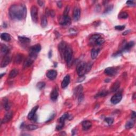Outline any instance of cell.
Listing matches in <instances>:
<instances>
[{
    "instance_id": "e575fe53",
    "label": "cell",
    "mask_w": 136,
    "mask_h": 136,
    "mask_svg": "<svg viewBox=\"0 0 136 136\" xmlns=\"http://www.w3.org/2000/svg\"><path fill=\"white\" fill-rule=\"evenodd\" d=\"M26 128L28 130H35L38 128V127L36 125L34 124H29L26 127Z\"/></svg>"
},
{
    "instance_id": "cb8c5ba5",
    "label": "cell",
    "mask_w": 136,
    "mask_h": 136,
    "mask_svg": "<svg viewBox=\"0 0 136 136\" xmlns=\"http://www.w3.org/2000/svg\"><path fill=\"white\" fill-rule=\"evenodd\" d=\"M82 93H83V87L81 85H79L75 88L74 94L76 96L78 97V96Z\"/></svg>"
},
{
    "instance_id": "ee69618b",
    "label": "cell",
    "mask_w": 136,
    "mask_h": 136,
    "mask_svg": "<svg viewBox=\"0 0 136 136\" xmlns=\"http://www.w3.org/2000/svg\"><path fill=\"white\" fill-rule=\"evenodd\" d=\"M136 112H134V111H133L132 112V114H131V118L134 120V119L136 118Z\"/></svg>"
},
{
    "instance_id": "30bf717a",
    "label": "cell",
    "mask_w": 136,
    "mask_h": 136,
    "mask_svg": "<svg viewBox=\"0 0 136 136\" xmlns=\"http://www.w3.org/2000/svg\"><path fill=\"white\" fill-rule=\"evenodd\" d=\"M117 69L113 67H110L106 68L104 70V73L107 76H113L117 73Z\"/></svg>"
},
{
    "instance_id": "4316f807",
    "label": "cell",
    "mask_w": 136,
    "mask_h": 136,
    "mask_svg": "<svg viewBox=\"0 0 136 136\" xmlns=\"http://www.w3.org/2000/svg\"><path fill=\"white\" fill-rule=\"evenodd\" d=\"M48 25V19L45 15H43L41 18V26L43 28H45Z\"/></svg>"
},
{
    "instance_id": "7dc6e473",
    "label": "cell",
    "mask_w": 136,
    "mask_h": 136,
    "mask_svg": "<svg viewBox=\"0 0 136 136\" xmlns=\"http://www.w3.org/2000/svg\"><path fill=\"white\" fill-rule=\"evenodd\" d=\"M51 53H52V51H50V52H49V54H48V55H49V58L52 56V54H51Z\"/></svg>"
},
{
    "instance_id": "d590c367",
    "label": "cell",
    "mask_w": 136,
    "mask_h": 136,
    "mask_svg": "<svg viewBox=\"0 0 136 136\" xmlns=\"http://www.w3.org/2000/svg\"><path fill=\"white\" fill-rule=\"evenodd\" d=\"M45 85H46V84L44 82H40L37 84V88L41 90L45 87Z\"/></svg>"
},
{
    "instance_id": "603a6c76",
    "label": "cell",
    "mask_w": 136,
    "mask_h": 136,
    "mask_svg": "<svg viewBox=\"0 0 136 136\" xmlns=\"http://www.w3.org/2000/svg\"><path fill=\"white\" fill-rule=\"evenodd\" d=\"M100 52L99 48H94L92 49L91 51V57L92 58V59H95L97 57L99 53Z\"/></svg>"
},
{
    "instance_id": "1f68e13d",
    "label": "cell",
    "mask_w": 136,
    "mask_h": 136,
    "mask_svg": "<svg viewBox=\"0 0 136 136\" xmlns=\"http://www.w3.org/2000/svg\"><path fill=\"white\" fill-rule=\"evenodd\" d=\"M1 53L4 55V56L8 54L9 53V49H8V47L5 45H2L1 48Z\"/></svg>"
},
{
    "instance_id": "bcb514c9",
    "label": "cell",
    "mask_w": 136,
    "mask_h": 136,
    "mask_svg": "<svg viewBox=\"0 0 136 136\" xmlns=\"http://www.w3.org/2000/svg\"><path fill=\"white\" fill-rule=\"evenodd\" d=\"M57 7H59V8H61L62 6V2H61V1L57 2Z\"/></svg>"
},
{
    "instance_id": "5bb4252c",
    "label": "cell",
    "mask_w": 136,
    "mask_h": 136,
    "mask_svg": "<svg viewBox=\"0 0 136 136\" xmlns=\"http://www.w3.org/2000/svg\"><path fill=\"white\" fill-rule=\"evenodd\" d=\"M57 76V71L55 70H50L47 72L46 77L50 80H54Z\"/></svg>"
},
{
    "instance_id": "d6986e66",
    "label": "cell",
    "mask_w": 136,
    "mask_h": 136,
    "mask_svg": "<svg viewBox=\"0 0 136 136\" xmlns=\"http://www.w3.org/2000/svg\"><path fill=\"white\" fill-rule=\"evenodd\" d=\"M91 126H92V123L89 121H85L82 123V129L85 131L89 129Z\"/></svg>"
},
{
    "instance_id": "7bdbcfd3",
    "label": "cell",
    "mask_w": 136,
    "mask_h": 136,
    "mask_svg": "<svg viewBox=\"0 0 136 136\" xmlns=\"http://www.w3.org/2000/svg\"><path fill=\"white\" fill-rule=\"evenodd\" d=\"M83 76H80V78L78 79V81H77V82H82V81H84V79H85V77H84L82 79V78L83 77Z\"/></svg>"
},
{
    "instance_id": "c3c4849f",
    "label": "cell",
    "mask_w": 136,
    "mask_h": 136,
    "mask_svg": "<svg viewBox=\"0 0 136 136\" xmlns=\"http://www.w3.org/2000/svg\"><path fill=\"white\" fill-rule=\"evenodd\" d=\"M5 74V73H3V74H1V78H2V77H3V75H4Z\"/></svg>"
},
{
    "instance_id": "b9f144b4",
    "label": "cell",
    "mask_w": 136,
    "mask_h": 136,
    "mask_svg": "<svg viewBox=\"0 0 136 136\" xmlns=\"http://www.w3.org/2000/svg\"><path fill=\"white\" fill-rule=\"evenodd\" d=\"M38 4L40 5V7H43L44 6V4H45V2L43 1H37Z\"/></svg>"
},
{
    "instance_id": "ac0fdd59",
    "label": "cell",
    "mask_w": 136,
    "mask_h": 136,
    "mask_svg": "<svg viewBox=\"0 0 136 136\" xmlns=\"http://www.w3.org/2000/svg\"><path fill=\"white\" fill-rule=\"evenodd\" d=\"M70 81V77L69 74H67L66 76L63 79L62 83H61V87L62 88H65L68 86Z\"/></svg>"
},
{
    "instance_id": "3957f363",
    "label": "cell",
    "mask_w": 136,
    "mask_h": 136,
    "mask_svg": "<svg viewBox=\"0 0 136 136\" xmlns=\"http://www.w3.org/2000/svg\"><path fill=\"white\" fill-rule=\"evenodd\" d=\"M64 59L65 60L68 66H71L73 61V51L71 48L67 45L63 56Z\"/></svg>"
},
{
    "instance_id": "7c38bea8",
    "label": "cell",
    "mask_w": 136,
    "mask_h": 136,
    "mask_svg": "<svg viewBox=\"0 0 136 136\" xmlns=\"http://www.w3.org/2000/svg\"><path fill=\"white\" fill-rule=\"evenodd\" d=\"M11 60V57L9 55H8V54L5 55L1 62V67L4 68L5 66H7L10 63Z\"/></svg>"
},
{
    "instance_id": "277c9868",
    "label": "cell",
    "mask_w": 136,
    "mask_h": 136,
    "mask_svg": "<svg viewBox=\"0 0 136 136\" xmlns=\"http://www.w3.org/2000/svg\"><path fill=\"white\" fill-rule=\"evenodd\" d=\"M104 39L101 37L99 34H95L93 35L90 38V42L91 44H95L96 45H101L104 42Z\"/></svg>"
},
{
    "instance_id": "ffe728a7",
    "label": "cell",
    "mask_w": 136,
    "mask_h": 136,
    "mask_svg": "<svg viewBox=\"0 0 136 136\" xmlns=\"http://www.w3.org/2000/svg\"><path fill=\"white\" fill-rule=\"evenodd\" d=\"M33 62H34V59H32V58H31L30 57L27 58V59L25 60V61L24 63L23 68L25 69L28 67H29V66L32 65Z\"/></svg>"
},
{
    "instance_id": "f6af8a7d",
    "label": "cell",
    "mask_w": 136,
    "mask_h": 136,
    "mask_svg": "<svg viewBox=\"0 0 136 136\" xmlns=\"http://www.w3.org/2000/svg\"><path fill=\"white\" fill-rule=\"evenodd\" d=\"M49 15H51L52 16H53H53H54V15H55V12L53 10L49 11Z\"/></svg>"
},
{
    "instance_id": "d6a6232c",
    "label": "cell",
    "mask_w": 136,
    "mask_h": 136,
    "mask_svg": "<svg viewBox=\"0 0 136 136\" xmlns=\"http://www.w3.org/2000/svg\"><path fill=\"white\" fill-rule=\"evenodd\" d=\"M119 18L122 19H126L128 18V13L127 12H122L119 15Z\"/></svg>"
},
{
    "instance_id": "2e32d148",
    "label": "cell",
    "mask_w": 136,
    "mask_h": 136,
    "mask_svg": "<svg viewBox=\"0 0 136 136\" xmlns=\"http://www.w3.org/2000/svg\"><path fill=\"white\" fill-rule=\"evenodd\" d=\"M69 118V114L68 113H65L59 119V122L58 123V125L64 127V122L66 120H67Z\"/></svg>"
},
{
    "instance_id": "7402d4cb",
    "label": "cell",
    "mask_w": 136,
    "mask_h": 136,
    "mask_svg": "<svg viewBox=\"0 0 136 136\" xmlns=\"http://www.w3.org/2000/svg\"><path fill=\"white\" fill-rule=\"evenodd\" d=\"M3 105L4 108L6 111H9L11 107V104L9 100L7 98H4L3 99Z\"/></svg>"
},
{
    "instance_id": "44dd1931",
    "label": "cell",
    "mask_w": 136,
    "mask_h": 136,
    "mask_svg": "<svg viewBox=\"0 0 136 136\" xmlns=\"http://www.w3.org/2000/svg\"><path fill=\"white\" fill-rule=\"evenodd\" d=\"M24 59V55L23 54H18L17 55H16V56L15 57V59H14V62H15V64H20L22 61H23V60Z\"/></svg>"
},
{
    "instance_id": "74e56055",
    "label": "cell",
    "mask_w": 136,
    "mask_h": 136,
    "mask_svg": "<svg viewBox=\"0 0 136 136\" xmlns=\"http://www.w3.org/2000/svg\"><path fill=\"white\" fill-rule=\"evenodd\" d=\"M125 28V26L124 25H120V26H116L115 27V29L117 30H123Z\"/></svg>"
},
{
    "instance_id": "60d3db41",
    "label": "cell",
    "mask_w": 136,
    "mask_h": 136,
    "mask_svg": "<svg viewBox=\"0 0 136 136\" xmlns=\"http://www.w3.org/2000/svg\"><path fill=\"white\" fill-rule=\"evenodd\" d=\"M126 3L128 5H135V2L134 1H128Z\"/></svg>"
},
{
    "instance_id": "8fae6325",
    "label": "cell",
    "mask_w": 136,
    "mask_h": 136,
    "mask_svg": "<svg viewBox=\"0 0 136 136\" xmlns=\"http://www.w3.org/2000/svg\"><path fill=\"white\" fill-rule=\"evenodd\" d=\"M80 14H81V12H80L79 8L78 7H74L73 13V17L75 21H77L79 20L80 18Z\"/></svg>"
},
{
    "instance_id": "8992f818",
    "label": "cell",
    "mask_w": 136,
    "mask_h": 136,
    "mask_svg": "<svg viewBox=\"0 0 136 136\" xmlns=\"http://www.w3.org/2000/svg\"><path fill=\"white\" fill-rule=\"evenodd\" d=\"M71 18L70 16H69V15H63L61 17L59 21L60 24L63 26H69V25L71 24Z\"/></svg>"
},
{
    "instance_id": "5b68a950",
    "label": "cell",
    "mask_w": 136,
    "mask_h": 136,
    "mask_svg": "<svg viewBox=\"0 0 136 136\" xmlns=\"http://www.w3.org/2000/svg\"><path fill=\"white\" fill-rule=\"evenodd\" d=\"M41 48L40 44H36V45L32 46L29 50V57L33 59H35L36 57L37 54L41 51Z\"/></svg>"
},
{
    "instance_id": "f546056e",
    "label": "cell",
    "mask_w": 136,
    "mask_h": 136,
    "mask_svg": "<svg viewBox=\"0 0 136 136\" xmlns=\"http://www.w3.org/2000/svg\"><path fill=\"white\" fill-rule=\"evenodd\" d=\"M135 43L134 41H130V42L128 43L126 45L124 46L123 50H126V51H128L130 48H131L133 46H134Z\"/></svg>"
},
{
    "instance_id": "484cf974",
    "label": "cell",
    "mask_w": 136,
    "mask_h": 136,
    "mask_svg": "<svg viewBox=\"0 0 136 136\" xmlns=\"http://www.w3.org/2000/svg\"><path fill=\"white\" fill-rule=\"evenodd\" d=\"M120 82L118 81H116L112 85L111 88V90L112 91V92H115V91H117L119 89V88H120Z\"/></svg>"
},
{
    "instance_id": "f35d334b",
    "label": "cell",
    "mask_w": 136,
    "mask_h": 136,
    "mask_svg": "<svg viewBox=\"0 0 136 136\" xmlns=\"http://www.w3.org/2000/svg\"><path fill=\"white\" fill-rule=\"evenodd\" d=\"M113 5H110V6L108 7L106 10H105V13H107V12H109L110 11H111L113 9Z\"/></svg>"
},
{
    "instance_id": "d4e9b609",
    "label": "cell",
    "mask_w": 136,
    "mask_h": 136,
    "mask_svg": "<svg viewBox=\"0 0 136 136\" xmlns=\"http://www.w3.org/2000/svg\"><path fill=\"white\" fill-rule=\"evenodd\" d=\"M1 38L3 40H4L5 41H9L11 40V37L10 34H8L7 32L2 33L1 35Z\"/></svg>"
},
{
    "instance_id": "836d02e7",
    "label": "cell",
    "mask_w": 136,
    "mask_h": 136,
    "mask_svg": "<svg viewBox=\"0 0 136 136\" xmlns=\"http://www.w3.org/2000/svg\"><path fill=\"white\" fill-rule=\"evenodd\" d=\"M134 124H135V123L134 121H130L126 123V126H125V127H126V128L127 129H130L134 127Z\"/></svg>"
},
{
    "instance_id": "f1b7e54d",
    "label": "cell",
    "mask_w": 136,
    "mask_h": 136,
    "mask_svg": "<svg viewBox=\"0 0 136 136\" xmlns=\"http://www.w3.org/2000/svg\"><path fill=\"white\" fill-rule=\"evenodd\" d=\"M18 39L21 43L24 44H28L30 42V39L24 36H19Z\"/></svg>"
},
{
    "instance_id": "52a82bcc",
    "label": "cell",
    "mask_w": 136,
    "mask_h": 136,
    "mask_svg": "<svg viewBox=\"0 0 136 136\" xmlns=\"http://www.w3.org/2000/svg\"><path fill=\"white\" fill-rule=\"evenodd\" d=\"M31 16L32 21L37 23L38 21V9L35 5H32L31 8Z\"/></svg>"
},
{
    "instance_id": "ba28073f",
    "label": "cell",
    "mask_w": 136,
    "mask_h": 136,
    "mask_svg": "<svg viewBox=\"0 0 136 136\" xmlns=\"http://www.w3.org/2000/svg\"><path fill=\"white\" fill-rule=\"evenodd\" d=\"M38 108V106H36L34 108H32V110L29 113L28 115V119L30 120H34L35 121L37 120V116L36 115V113Z\"/></svg>"
},
{
    "instance_id": "4dcf8cb0",
    "label": "cell",
    "mask_w": 136,
    "mask_h": 136,
    "mask_svg": "<svg viewBox=\"0 0 136 136\" xmlns=\"http://www.w3.org/2000/svg\"><path fill=\"white\" fill-rule=\"evenodd\" d=\"M109 92L106 90H103L100 91L99 93L97 94V95L95 96V98L98 97H105L108 95Z\"/></svg>"
},
{
    "instance_id": "4fadbf2b",
    "label": "cell",
    "mask_w": 136,
    "mask_h": 136,
    "mask_svg": "<svg viewBox=\"0 0 136 136\" xmlns=\"http://www.w3.org/2000/svg\"><path fill=\"white\" fill-rule=\"evenodd\" d=\"M67 45H68L66 44L65 41H61L59 45V51L61 54V56L63 58Z\"/></svg>"
},
{
    "instance_id": "e0dca14e",
    "label": "cell",
    "mask_w": 136,
    "mask_h": 136,
    "mask_svg": "<svg viewBox=\"0 0 136 136\" xmlns=\"http://www.w3.org/2000/svg\"><path fill=\"white\" fill-rule=\"evenodd\" d=\"M58 96H59V93H58L57 89L56 88H54L52 90V92L51 93V95H50V98L52 101H56Z\"/></svg>"
},
{
    "instance_id": "9c48e42d",
    "label": "cell",
    "mask_w": 136,
    "mask_h": 136,
    "mask_svg": "<svg viewBox=\"0 0 136 136\" xmlns=\"http://www.w3.org/2000/svg\"><path fill=\"white\" fill-rule=\"evenodd\" d=\"M122 98V95L121 93H119L115 94V95H114L112 97L111 99V102L113 104L116 105L121 102Z\"/></svg>"
},
{
    "instance_id": "9a60e30c",
    "label": "cell",
    "mask_w": 136,
    "mask_h": 136,
    "mask_svg": "<svg viewBox=\"0 0 136 136\" xmlns=\"http://www.w3.org/2000/svg\"><path fill=\"white\" fill-rule=\"evenodd\" d=\"M13 117V112L12 111H10L8 112L4 116L3 119L2 120V123H6L8 122H9L11 120Z\"/></svg>"
},
{
    "instance_id": "83f0119b",
    "label": "cell",
    "mask_w": 136,
    "mask_h": 136,
    "mask_svg": "<svg viewBox=\"0 0 136 136\" xmlns=\"http://www.w3.org/2000/svg\"><path fill=\"white\" fill-rule=\"evenodd\" d=\"M19 73V71L18 69H13L10 71L9 73V78H15Z\"/></svg>"
},
{
    "instance_id": "ab89813d",
    "label": "cell",
    "mask_w": 136,
    "mask_h": 136,
    "mask_svg": "<svg viewBox=\"0 0 136 136\" xmlns=\"http://www.w3.org/2000/svg\"><path fill=\"white\" fill-rule=\"evenodd\" d=\"M55 114H56V113H55V112H54L51 115V116H50V117H49V118L48 119V120L46 121V122H48L52 121L53 119L54 118L55 116Z\"/></svg>"
},
{
    "instance_id": "6da1fadb",
    "label": "cell",
    "mask_w": 136,
    "mask_h": 136,
    "mask_svg": "<svg viewBox=\"0 0 136 136\" xmlns=\"http://www.w3.org/2000/svg\"><path fill=\"white\" fill-rule=\"evenodd\" d=\"M9 15L12 19L22 20L26 18L27 9L24 4H13L9 9Z\"/></svg>"
},
{
    "instance_id": "8d00e7d4",
    "label": "cell",
    "mask_w": 136,
    "mask_h": 136,
    "mask_svg": "<svg viewBox=\"0 0 136 136\" xmlns=\"http://www.w3.org/2000/svg\"><path fill=\"white\" fill-rule=\"evenodd\" d=\"M105 121L109 125H111L114 122V119L112 118H106L105 119Z\"/></svg>"
},
{
    "instance_id": "7a4b0ae2",
    "label": "cell",
    "mask_w": 136,
    "mask_h": 136,
    "mask_svg": "<svg viewBox=\"0 0 136 136\" xmlns=\"http://www.w3.org/2000/svg\"><path fill=\"white\" fill-rule=\"evenodd\" d=\"M91 66H92V64L91 63H86L84 62H81L78 64L76 68L78 74L79 76H84L85 73H87L90 70Z\"/></svg>"
}]
</instances>
